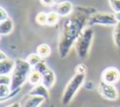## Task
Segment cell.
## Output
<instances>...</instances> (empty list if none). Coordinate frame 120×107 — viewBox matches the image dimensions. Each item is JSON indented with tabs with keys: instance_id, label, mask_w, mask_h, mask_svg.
<instances>
[{
	"instance_id": "cell-1",
	"label": "cell",
	"mask_w": 120,
	"mask_h": 107,
	"mask_svg": "<svg viewBox=\"0 0 120 107\" xmlns=\"http://www.w3.org/2000/svg\"><path fill=\"white\" fill-rule=\"evenodd\" d=\"M89 16L75 10L62 24L58 38V54L61 58H66L74 47L78 38L85 28Z\"/></svg>"
},
{
	"instance_id": "cell-2",
	"label": "cell",
	"mask_w": 120,
	"mask_h": 107,
	"mask_svg": "<svg viewBox=\"0 0 120 107\" xmlns=\"http://www.w3.org/2000/svg\"><path fill=\"white\" fill-rule=\"evenodd\" d=\"M32 70V67L25 59H16L15 60V67L10 74L11 76V90H15L21 88L22 85L27 81L29 73Z\"/></svg>"
},
{
	"instance_id": "cell-3",
	"label": "cell",
	"mask_w": 120,
	"mask_h": 107,
	"mask_svg": "<svg viewBox=\"0 0 120 107\" xmlns=\"http://www.w3.org/2000/svg\"><path fill=\"white\" fill-rule=\"evenodd\" d=\"M84 81H85V74L75 73L72 76V78L68 81L63 91V95L61 98L62 105L67 106L71 102V100L73 99L79 89L83 85Z\"/></svg>"
},
{
	"instance_id": "cell-4",
	"label": "cell",
	"mask_w": 120,
	"mask_h": 107,
	"mask_svg": "<svg viewBox=\"0 0 120 107\" xmlns=\"http://www.w3.org/2000/svg\"><path fill=\"white\" fill-rule=\"evenodd\" d=\"M93 38H94V30L90 26L85 27L74 45L77 55L80 59L84 60L88 57L91 45L93 42Z\"/></svg>"
},
{
	"instance_id": "cell-5",
	"label": "cell",
	"mask_w": 120,
	"mask_h": 107,
	"mask_svg": "<svg viewBox=\"0 0 120 107\" xmlns=\"http://www.w3.org/2000/svg\"><path fill=\"white\" fill-rule=\"evenodd\" d=\"M117 23L114 13L109 12H97L89 17L87 25H104V26H114Z\"/></svg>"
},
{
	"instance_id": "cell-6",
	"label": "cell",
	"mask_w": 120,
	"mask_h": 107,
	"mask_svg": "<svg viewBox=\"0 0 120 107\" xmlns=\"http://www.w3.org/2000/svg\"><path fill=\"white\" fill-rule=\"evenodd\" d=\"M98 94L105 99L114 101L119 99V91L114 86V84H107L103 81H100L98 84Z\"/></svg>"
},
{
	"instance_id": "cell-7",
	"label": "cell",
	"mask_w": 120,
	"mask_h": 107,
	"mask_svg": "<svg viewBox=\"0 0 120 107\" xmlns=\"http://www.w3.org/2000/svg\"><path fill=\"white\" fill-rule=\"evenodd\" d=\"M101 81L110 84H116L120 81V70L115 67L104 69L101 73Z\"/></svg>"
},
{
	"instance_id": "cell-8",
	"label": "cell",
	"mask_w": 120,
	"mask_h": 107,
	"mask_svg": "<svg viewBox=\"0 0 120 107\" xmlns=\"http://www.w3.org/2000/svg\"><path fill=\"white\" fill-rule=\"evenodd\" d=\"M55 11L59 14L60 17H68L73 13L74 7L70 1H62L56 4Z\"/></svg>"
},
{
	"instance_id": "cell-9",
	"label": "cell",
	"mask_w": 120,
	"mask_h": 107,
	"mask_svg": "<svg viewBox=\"0 0 120 107\" xmlns=\"http://www.w3.org/2000/svg\"><path fill=\"white\" fill-rule=\"evenodd\" d=\"M20 91H21V88L11 90L10 85L0 84V103L5 102L8 99H11L15 96H17Z\"/></svg>"
},
{
	"instance_id": "cell-10",
	"label": "cell",
	"mask_w": 120,
	"mask_h": 107,
	"mask_svg": "<svg viewBox=\"0 0 120 107\" xmlns=\"http://www.w3.org/2000/svg\"><path fill=\"white\" fill-rule=\"evenodd\" d=\"M44 101H45V99L41 97L28 94L21 101V105L22 107H39Z\"/></svg>"
},
{
	"instance_id": "cell-11",
	"label": "cell",
	"mask_w": 120,
	"mask_h": 107,
	"mask_svg": "<svg viewBox=\"0 0 120 107\" xmlns=\"http://www.w3.org/2000/svg\"><path fill=\"white\" fill-rule=\"evenodd\" d=\"M15 67V60L6 58L0 61V75H10Z\"/></svg>"
},
{
	"instance_id": "cell-12",
	"label": "cell",
	"mask_w": 120,
	"mask_h": 107,
	"mask_svg": "<svg viewBox=\"0 0 120 107\" xmlns=\"http://www.w3.org/2000/svg\"><path fill=\"white\" fill-rule=\"evenodd\" d=\"M30 95H34V96H38V97H41L43 99H45V100H48L49 98H50V94H49V89L46 88L42 84H38V85H35L33 86L29 93Z\"/></svg>"
},
{
	"instance_id": "cell-13",
	"label": "cell",
	"mask_w": 120,
	"mask_h": 107,
	"mask_svg": "<svg viewBox=\"0 0 120 107\" xmlns=\"http://www.w3.org/2000/svg\"><path fill=\"white\" fill-rule=\"evenodd\" d=\"M14 29V23L11 18H7L0 23V36L9 35Z\"/></svg>"
},
{
	"instance_id": "cell-14",
	"label": "cell",
	"mask_w": 120,
	"mask_h": 107,
	"mask_svg": "<svg viewBox=\"0 0 120 107\" xmlns=\"http://www.w3.org/2000/svg\"><path fill=\"white\" fill-rule=\"evenodd\" d=\"M56 77H55V73L52 70L49 69L47 72H45L44 74H42V80H41V84L48 89H50L55 83Z\"/></svg>"
},
{
	"instance_id": "cell-15",
	"label": "cell",
	"mask_w": 120,
	"mask_h": 107,
	"mask_svg": "<svg viewBox=\"0 0 120 107\" xmlns=\"http://www.w3.org/2000/svg\"><path fill=\"white\" fill-rule=\"evenodd\" d=\"M52 49L47 43H40L37 46V54L42 58H47L51 55Z\"/></svg>"
},
{
	"instance_id": "cell-16",
	"label": "cell",
	"mask_w": 120,
	"mask_h": 107,
	"mask_svg": "<svg viewBox=\"0 0 120 107\" xmlns=\"http://www.w3.org/2000/svg\"><path fill=\"white\" fill-rule=\"evenodd\" d=\"M41 80H42V74L39 73L38 71H37V70H35V69H32L31 72L29 73L28 79H27L28 83H29L31 85L35 86V85L40 84H41Z\"/></svg>"
},
{
	"instance_id": "cell-17",
	"label": "cell",
	"mask_w": 120,
	"mask_h": 107,
	"mask_svg": "<svg viewBox=\"0 0 120 107\" xmlns=\"http://www.w3.org/2000/svg\"><path fill=\"white\" fill-rule=\"evenodd\" d=\"M60 16L59 14L54 11H50L47 13V25L49 26H54L59 23Z\"/></svg>"
},
{
	"instance_id": "cell-18",
	"label": "cell",
	"mask_w": 120,
	"mask_h": 107,
	"mask_svg": "<svg viewBox=\"0 0 120 107\" xmlns=\"http://www.w3.org/2000/svg\"><path fill=\"white\" fill-rule=\"evenodd\" d=\"M112 39L115 47L120 50V23H117L113 26L112 30Z\"/></svg>"
},
{
	"instance_id": "cell-19",
	"label": "cell",
	"mask_w": 120,
	"mask_h": 107,
	"mask_svg": "<svg viewBox=\"0 0 120 107\" xmlns=\"http://www.w3.org/2000/svg\"><path fill=\"white\" fill-rule=\"evenodd\" d=\"M25 60H26V61L29 63V65L33 68V67L36 66L39 61H41L42 58H41L37 53H32V54H29L27 55V57H26Z\"/></svg>"
},
{
	"instance_id": "cell-20",
	"label": "cell",
	"mask_w": 120,
	"mask_h": 107,
	"mask_svg": "<svg viewBox=\"0 0 120 107\" xmlns=\"http://www.w3.org/2000/svg\"><path fill=\"white\" fill-rule=\"evenodd\" d=\"M33 69H35V70H37V71H38L39 73H41V74H44L45 72H47L50 69H49V67H48V65L46 64V62L42 59L41 61H39L36 66H34L33 68H32Z\"/></svg>"
},
{
	"instance_id": "cell-21",
	"label": "cell",
	"mask_w": 120,
	"mask_h": 107,
	"mask_svg": "<svg viewBox=\"0 0 120 107\" xmlns=\"http://www.w3.org/2000/svg\"><path fill=\"white\" fill-rule=\"evenodd\" d=\"M36 22L39 25H47V13L40 11L36 15Z\"/></svg>"
},
{
	"instance_id": "cell-22",
	"label": "cell",
	"mask_w": 120,
	"mask_h": 107,
	"mask_svg": "<svg viewBox=\"0 0 120 107\" xmlns=\"http://www.w3.org/2000/svg\"><path fill=\"white\" fill-rule=\"evenodd\" d=\"M75 10H78L80 12H82V13H84L85 15H87L89 17L98 12L95 8H89V7L88 8H85V7H77L75 8Z\"/></svg>"
},
{
	"instance_id": "cell-23",
	"label": "cell",
	"mask_w": 120,
	"mask_h": 107,
	"mask_svg": "<svg viewBox=\"0 0 120 107\" xmlns=\"http://www.w3.org/2000/svg\"><path fill=\"white\" fill-rule=\"evenodd\" d=\"M113 13L120 11V0H108Z\"/></svg>"
},
{
	"instance_id": "cell-24",
	"label": "cell",
	"mask_w": 120,
	"mask_h": 107,
	"mask_svg": "<svg viewBox=\"0 0 120 107\" xmlns=\"http://www.w3.org/2000/svg\"><path fill=\"white\" fill-rule=\"evenodd\" d=\"M0 84H11V76L10 75H0Z\"/></svg>"
},
{
	"instance_id": "cell-25",
	"label": "cell",
	"mask_w": 120,
	"mask_h": 107,
	"mask_svg": "<svg viewBox=\"0 0 120 107\" xmlns=\"http://www.w3.org/2000/svg\"><path fill=\"white\" fill-rule=\"evenodd\" d=\"M75 71L76 73H81V74H85L86 73V66L82 63L78 64L75 68Z\"/></svg>"
},
{
	"instance_id": "cell-26",
	"label": "cell",
	"mask_w": 120,
	"mask_h": 107,
	"mask_svg": "<svg viewBox=\"0 0 120 107\" xmlns=\"http://www.w3.org/2000/svg\"><path fill=\"white\" fill-rule=\"evenodd\" d=\"M41 5L45 6V7H53L56 6L57 4V0H38Z\"/></svg>"
},
{
	"instance_id": "cell-27",
	"label": "cell",
	"mask_w": 120,
	"mask_h": 107,
	"mask_svg": "<svg viewBox=\"0 0 120 107\" xmlns=\"http://www.w3.org/2000/svg\"><path fill=\"white\" fill-rule=\"evenodd\" d=\"M8 17H9V16H8V14L7 10H6L4 8L0 7V23H1L2 21L6 20V19L8 18Z\"/></svg>"
},
{
	"instance_id": "cell-28",
	"label": "cell",
	"mask_w": 120,
	"mask_h": 107,
	"mask_svg": "<svg viewBox=\"0 0 120 107\" xmlns=\"http://www.w3.org/2000/svg\"><path fill=\"white\" fill-rule=\"evenodd\" d=\"M6 107H22V105H21V102H13Z\"/></svg>"
},
{
	"instance_id": "cell-29",
	"label": "cell",
	"mask_w": 120,
	"mask_h": 107,
	"mask_svg": "<svg viewBox=\"0 0 120 107\" xmlns=\"http://www.w3.org/2000/svg\"><path fill=\"white\" fill-rule=\"evenodd\" d=\"M6 58H8L7 54H5L3 51H1V50H0V61L4 60V59H6Z\"/></svg>"
},
{
	"instance_id": "cell-30",
	"label": "cell",
	"mask_w": 120,
	"mask_h": 107,
	"mask_svg": "<svg viewBox=\"0 0 120 107\" xmlns=\"http://www.w3.org/2000/svg\"><path fill=\"white\" fill-rule=\"evenodd\" d=\"M114 16H115V19H116L117 23H120V11L119 12H115Z\"/></svg>"
},
{
	"instance_id": "cell-31",
	"label": "cell",
	"mask_w": 120,
	"mask_h": 107,
	"mask_svg": "<svg viewBox=\"0 0 120 107\" xmlns=\"http://www.w3.org/2000/svg\"><path fill=\"white\" fill-rule=\"evenodd\" d=\"M113 107H118V106H113Z\"/></svg>"
},
{
	"instance_id": "cell-32",
	"label": "cell",
	"mask_w": 120,
	"mask_h": 107,
	"mask_svg": "<svg viewBox=\"0 0 120 107\" xmlns=\"http://www.w3.org/2000/svg\"><path fill=\"white\" fill-rule=\"evenodd\" d=\"M0 38H1V36H0Z\"/></svg>"
}]
</instances>
